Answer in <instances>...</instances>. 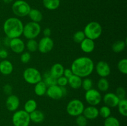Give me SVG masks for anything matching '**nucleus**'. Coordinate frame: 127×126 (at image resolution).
Here are the masks:
<instances>
[{
	"label": "nucleus",
	"instance_id": "nucleus-1",
	"mask_svg": "<svg viewBox=\"0 0 127 126\" xmlns=\"http://www.w3.org/2000/svg\"><path fill=\"white\" fill-rule=\"evenodd\" d=\"M94 66V61L91 58L88 56H81L73 61L70 69L74 75L81 78H86L93 74Z\"/></svg>",
	"mask_w": 127,
	"mask_h": 126
},
{
	"label": "nucleus",
	"instance_id": "nucleus-2",
	"mask_svg": "<svg viewBox=\"0 0 127 126\" xmlns=\"http://www.w3.org/2000/svg\"><path fill=\"white\" fill-rule=\"evenodd\" d=\"M3 32L10 39L20 38L23 33L24 24L18 17H9L3 23Z\"/></svg>",
	"mask_w": 127,
	"mask_h": 126
},
{
	"label": "nucleus",
	"instance_id": "nucleus-3",
	"mask_svg": "<svg viewBox=\"0 0 127 126\" xmlns=\"http://www.w3.org/2000/svg\"><path fill=\"white\" fill-rule=\"evenodd\" d=\"M102 27L97 22H90L85 26L84 28L86 38H89L93 40L98 39L102 34Z\"/></svg>",
	"mask_w": 127,
	"mask_h": 126
},
{
	"label": "nucleus",
	"instance_id": "nucleus-4",
	"mask_svg": "<svg viewBox=\"0 0 127 126\" xmlns=\"http://www.w3.org/2000/svg\"><path fill=\"white\" fill-rule=\"evenodd\" d=\"M40 33L41 26L39 23L31 21L24 25L22 35L27 40L35 39Z\"/></svg>",
	"mask_w": 127,
	"mask_h": 126
},
{
	"label": "nucleus",
	"instance_id": "nucleus-5",
	"mask_svg": "<svg viewBox=\"0 0 127 126\" xmlns=\"http://www.w3.org/2000/svg\"><path fill=\"white\" fill-rule=\"evenodd\" d=\"M24 80L27 84L31 85H35L37 83L42 80V75L40 72L35 67L27 68L23 72Z\"/></svg>",
	"mask_w": 127,
	"mask_h": 126
},
{
	"label": "nucleus",
	"instance_id": "nucleus-6",
	"mask_svg": "<svg viewBox=\"0 0 127 126\" xmlns=\"http://www.w3.org/2000/svg\"><path fill=\"white\" fill-rule=\"evenodd\" d=\"M31 9L29 4L24 0H17L12 5V12L18 17L27 16Z\"/></svg>",
	"mask_w": 127,
	"mask_h": 126
},
{
	"label": "nucleus",
	"instance_id": "nucleus-7",
	"mask_svg": "<svg viewBox=\"0 0 127 126\" xmlns=\"http://www.w3.org/2000/svg\"><path fill=\"white\" fill-rule=\"evenodd\" d=\"M85 107L83 101L78 99H73L68 103L66 106V112L69 116L77 117L83 114Z\"/></svg>",
	"mask_w": 127,
	"mask_h": 126
},
{
	"label": "nucleus",
	"instance_id": "nucleus-8",
	"mask_svg": "<svg viewBox=\"0 0 127 126\" xmlns=\"http://www.w3.org/2000/svg\"><path fill=\"white\" fill-rule=\"evenodd\" d=\"M12 122L14 126H29L31 122L29 114L24 110H17L12 115Z\"/></svg>",
	"mask_w": 127,
	"mask_h": 126
},
{
	"label": "nucleus",
	"instance_id": "nucleus-9",
	"mask_svg": "<svg viewBox=\"0 0 127 126\" xmlns=\"http://www.w3.org/2000/svg\"><path fill=\"white\" fill-rule=\"evenodd\" d=\"M67 94V90L65 86H60L57 85L48 86L46 95L54 100H58L66 96Z\"/></svg>",
	"mask_w": 127,
	"mask_h": 126
},
{
	"label": "nucleus",
	"instance_id": "nucleus-10",
	"mask_svg": "<svg viewBox=\"0 0 127 126\" xmlns=\"http://www.w3.org/2000/svg\"><path fill=\"white\" fill-rule=\"evenodd\" d=\"M86 101L91 106H96L99 105L102 100V96L99 90L94 88L86 91L84 95Z\"/></svg>",
	"mask_w": 127,
	"mask_h": 126
},
{
	"label": "nucleus",
	"instance_id": "nucleus-11",
	"mask_svg": "<svg viewBox=\"0 0 127 126\" xmlns=\"http://www.w3.org/2000/svg\"><path fill=\"white\" fill-rule=\"evenodd\" d=\"M54 42L50 37H43L38 42V50L42 54H47L53 49Z\"/></svg>",
	"mask_w": 127,
	"mask_h": 126
},
{
	"label": "nucleus",
	"instance_id": "nucleus-12",
	"mask_svg": "<svg viewBox=\"0 0 127 126\" xmlns=\"http://www.w3.org/2000/svg\"><path fill=\"white\" fill-rule=\"evenodd\" d=\"M96 73L100 77L106 78L111 73V68L110 65L104 61H100L94 66Z\"/></svg>",
	"mask_w": 127,
	"mask_h": 126
},
{
	"label": "nucleus",
	"instance_id": "nucleus-13",
	"mask_svg": "<svg viewBox=\"0 0 127 126\" xmlns=\"http://www.w3.org/2000/svg\"><path fill=\"white\" fill-rule=\"evenodd\" d=\"M11 51L16 54H21L26 48V44L21 38H16L11 39L9 46Z\"/></svg>",
	"mask_w": 127,
	"mask_h": 126
},
{
	"label": "nucleus",
	"instance_id": "nucleus-14",
	"mask_svg": "<svg viewBox=\"0 0 127 126\" xmlns=\"http://www.w3.org/2000/svg\"><path fill=\"white\" fill-rule=\"evenodd\" d=\"M20 106V100L17 95H11L7 96L6 100V107L8 111L15 112L18 109Z\"/></svg>",
	"mask_w": 127,
	"mask_h": 126
},
{
	"label": "nucleus",
	"instance_id": "nucleus-15",
	"mask_svg": "<svg viewBox=\"0 0 127 126\" xmlns=\"http://www.w3.org/2000/svg\"><path fill=\"white\" fill-rule=\"evenodd\" d=\"M103 101L106 106L109 107H116L120 101V99L114 93H107L102 98Z\"/></svg>",
	"mask_w": 127,
	"mask_h": 126
},
{
	"label": "nucleus",
	"instance_id": "nucleus-16",
	"mask_svg": "<svg viewBox=\"0 0 127 126\" xmlns=\"http://www.w3.org/2000/svg\"><path fill=\"white\" fill-rule=\"evenodd\" d=\"M83 115L88 120H94L99 117V109L96 106L89 105L84 107Z\"/></svg>",
	"mask_w": 127,
	"mask_h": 126
},
{
	"label": "nucleus",
	"instance_id": "nucleus-17",
	"mask_svg": "<svg viewBox=\"0 0 127 126\" xmlns=\"http://www.w3.org/2000/svg\"><path fill=\"white\" fill-rule=\"evenodd\" d=\"M14 70L12 63L7 59H3L0 62V73L4 75H9L12 74Z\"/></svg>",
	"mask_w": 127,
	"mask_h": 126
},
{
	"label": "nucleus",
	"instance_id": "nucleus-18",
	"mask_svg": "<svg viewBox=\"0 0 127 126\" xmlns=\"http://www.w3.org/2000/svg\"><path fill=\"white\" fill-rule=\"evenodd\" d=\"M95 46L94 41L88 38H86L80 43L81 49L85 53H91L94 51Z\"/></svg>",
	"mask_w": 127,
	"mask_h": 126
},
{
	"label": "nucleus",
	"instance_id": "nucleus-19",
	"mask_svg": "<svg viewBox=\"0 0 127 126\" xmlns=\"http://www.w3.org/2000/svg\"><path fill=\"white\" fill-rule=\"evenodd\" d=\"M64 67L60 63H55L50 68L49 72L55 79H58L63 75Z\"/></svg>",
	"mask_w": 127,
	"mask_h": 126
},
{
	"label": "nucleus",
	"instance_id": "nucleus-20",
	"mask_svg": "<svg viewBox=\"0 0 127 126\" xmlns=\"http://www.w3.org/2000/svg\"><path fill=\"white\" fill-rule=\"evenodd\" d=\"M31 121L33 123L40 124L43 122L45 119V114L40 110H35L29 114Z\"/></svg>",
	"mask_w": 127,
	"mask_h": 126
},
{
	"label": "nucleus",
	"instance_id": "nucleus-21",
	"mask_svg": "<svg viewBox=\"0 0 127 126\" xmlns=\"http://www.w3.org/2000/svg\"><path fill=\"white\" fill-rule=\"evenodd\" d=\"M82 80H83L82 78L73 74L69 79H68V84L73 89L77 90L81 87Z\"/></svg>",
	"mask_w": 127,
	"mask_h": 126
},
{
	"label": "nucleus",
	"instance_id": "nucleus-22",
	"mask_svg": "<svg viewBox=\"0 0 127 126\" xmlns=\"http://www.w3.org/2000/svg\"><path fill=\"white\" fill-rule=\"evenodd\" d=\"M48 86L45 85L42 80L37 83L34 86V93L37 96H42L46 95Z\"/></svg>",
	"mask_w": 127,
	"mask_h": 126
},
{
	"label": "nucleus",
	"instance_id": "nucleus-23",
	"mask_svg": "<svg viewBox=\"0 0 127 126\" xmlns=\"http://www.w3.org/2000/svg\"><path fill=\"white\" fill-rule=\"evenodd\" d=\"M28 16L31 21L36 23H39L43 19V14L41 11L37 9H31Z\"/></svg>",
	"mask_w": 127,
	"mask_h": 126
},
{
	"label": "nucleus",
	"instance_id": "nucleus-24",
	"mask_svg": "<svg viewBox=\"0 0 127 126\" xmlns=\"http://www.w3.org/2000/svg\"><path fill=\"white\" fill-rule=\"evenodd\" d=\"M42 2L43 6L50 11L57 9L60 5V0H43Z\"/></svg>",
	"mask_w": 127,
	"mask_h": 126
},
{
	"label": "nucleus",
	"instance_id": "nucleus-25",
	"mask_svg": "<svg viewBox=\"0 0 127 126\" xmlns=\"http://www.w3.org/2000/svg\"><path fill=\"white\" fill-rule=\"evenodd\" d=\"M127 42L124 40H119L115 42L112 46V49L115 53H119L124 51L126 48Z\"/></svg>",
	"mask_w": 127,
	"mask_h": 126
},
{
	"label": "nucleus",
	"instance_id": "nucleus-26",
	"mask_svg": "<svg viewBox=\"0 0 127 126\" xmlns=\"http://www.w3.org/2000/svg\"><path fill=\"white\" fill-rule=\"evenodd\" d=\"M97 86L99 91L105 92L109 90L110 84L109 80L106 78L100 77L97 83Z\"/></svg>",
	"mask_w": 127,
	"mask_h": 126
},
{
	"label": "nucleus",
	"instance_id": "nucleus-27",
	"mask_svg": "<svg viewBox=\"0 0 127 126\" xmlns=\"http://www.w3.org/2000/svg\"><path fill=\"white\" fill-rule=\"evenodd\" d=\"M24 111H26L27 113L30 114L37 109V101L33 99L28 100L24 104Z\"/></svg>",
	"mask_w": 127,
	"mask_h": 126
},
{
	"label": "nucleus",
	"instance_id": "nucleus-28",
	"mask_svg": "<svg viewBox=\"0 0 127 126\" xmlns=\"http://www.w3.org/2000/svg\"><path fill=\"white\" fill-rule=\"evenodd\" d=\"M42 78H43L42 81L45 84V85L47 86L57 85V79H55L52 75H51L49 72H47L45 73Z\"/></svg>",
	"mask_w": 127,
	"mask_h": 126
},
{
	"label": "nucleus",
	"instance_id": "nucleus-29",
	"mask_svg": "<svg viewBox=\"0 0 127 126\" xmlns=\"http://www.w3.org/2000/svg\"><path fill=\"white\" fill-rule=\"evenodd\" d=\"M118 110L120 114L124 117L127 116V100L125 99L120 100L117 106Z\"/></svg>",
	"mask_w": 127,
	"mask_h": 126
},
{
	"label": "nucleus",
	"instance_id": "nucleus-30",
	"mask_svg": "<svg viewBox=\"0 0 127 126\" xmlns=\"http://www.w3.org/2000/svg\"><path fill=\"white\" fill-rule=\"evenodd\" d=\"M26 48L29 53H33L38 50V42L35 39L28 40L26 43Z\"/></svg>",
	"mask_w": 127,
	"mask_h": 126
},
{
	"label": "nucleus",
	"instance_id": "nucleus-31",
	"mask_svg": "<svg viewBox=\"0 0 127 126\" xmlns=\"http://www.w3.org/2000/svg\"><path fill=\"white\" fill-rule=\"evenodd\" d=\"M104 126H120V123L117 118L114 116H110L105 119Z\"/></svg>",
	"mask_w": 127,
	"mask_h": 126
},
{
	"label": "nucleus",
	"instance_id": "nucleus-32",
	"mask_svg": "<svg viewBox=\"0 0 127 126\" xmlns=\"http://www.w3.org/2000/svg\"><path fill=\"white\" fill-rule=\"evenodd\" d=\"M99 114L102 118H107L111 115V109L106 105L101 106L99 109Z\"/></svg>",
	"mask_w": 127,
	"mask_h": 126
},
{
	"label": "nucleus",
	"instance_id": "nucleus-33",
	"mask_svg": "<svg viewBox=\"0 0 127 126\" xmlns=\"http://www.w3.org/2000/svg\"><path fill=\"white\" fill-rule=\"evenodd\" d=\"M117 68L119 72L122 74H127V59L126 58L120 59L117 64Z\"/></svg>",
	"mask_w": 127,
	"mask_h": 126
},
{
	"label": "nucleus",
	"instance_id": "nucleus-34",
	"mask_svg": "<svg viewBox=\"0 0 127 126\" xmlns=\"http://www.w3.org/2000/svg\"><path fill=\"white\" fill-rule=\"evenodd\" d=\"M86 38L85 34L84 32L81 30L77 31L76 32L74 33L73 37V39L74 42L76 43H79L80 44L83 40Z\"/></svg>",
	"mask_w": 127,
	"mask_h": 126
},
{
	"label": "nucleus",
	"instance_id": "nucleus-35",
	"mask_svg": "<svg viewBox=\"0 0 127 126\" xmlns=\"http://www.w3.org/2000/svg\"><path fill=\"white\" fill-rule=\"evenodd\" d=\"M93 82L91 79L88 77H86L82 80V84L81 87L83 88V90L85 91H88V90H90V89L93 88Z\"/></svg>",
	"mask_w": 127,
	"mask_h": 126
},
{
	"label": "nucleus",
	"instance_id": "nucleus-36",
	"mask_svg": "<svg viewBox=\"0 0 127 126\" xmlns=\"http://www.w3.org/2000/svg\"><path fill=\"white\" fill-rule=\"evenodd\" d=\"M76 124L78 126H87L88 120L83 114L76 117Z\"/></svg>",
	"mask_w": 127,
	"mask_h": 126
},
{
	"label": "nucleus",
	"instance_id": "nucleus-37",
	"mask_svg": "<svg viewBox=\"0 0 127 126\" xmlns=\"http://www.w3.org/2000/svg\"><path fill=\"white\" fill-rule=\"evenodd\" d=\"M21 63L23 64H27L31 61V54L29 51L23 52L21 53V57H20Z\"/></svg>",
	"mask_w": 127,
	"mask_h": 126
},
{
	"label": "nucleus",
	"instance_id": "nucleus-38",
	"mask_svg": "<svg viewBox=\"0 0 127 126\" xmlns=\"http://www.w3.org/2000/svg\"><path fill=\"white\" fill-rule=\"evenodd\" d=\"M115 95L119 97L120 100L125 99V98H126V90L122 86H119L116 89Z\"/></svg>",
	"mask_w": 127,
	"mask_h": 126
},
{
	"label": "nucleus",
	"instance_id": "nucleus-39",
	"mask_svg": "<svg viewBox=\"0 0 127 126\" xmlns=\"http://www.w3.org/2000/svg\"><path fill=\"white\" fill-rule=\"evenodd\" d=\"M57 85L62 87L66 86L68 85V79L63 75L57 79Z\"/></svg>",
	"mask_w": 127,
	"mask_h": 126
},
{
	"label": "nucleus",
	"instance_id": "nucleus-40",
	"mask_svg": "<svg viewBox=\"0 0 127 126\" xmlns=\"http://www.w3.org/2000/svg\"><path fill=\"white\" fill-rule=\"evenodd\" d=\"M2 90H3V92L6 95L9 96V95L12 94V91H13V88H12V86L11 85H9V84H6L2 87Z\"/></svg>",
	"mask_w": 127,
	"mask_h": 126
},
{
	"label": "nucleus",
	"instance_id": "nucleus-41",
	"mask_svg": "<svg viewBox=\"0 0 127 126\" xmlns=\"http://www.w3.org/2000/svg\"><path fill=\"white\" fill-rule=\"evenodd\" d=\"M73 75V73L71 69H64L63 72V76L65 77L67 79H69L71 76Z\"/></svg>",
	"mask_w": 127,
	"mask_h": 126
},
{
	"label": "nucleus",
	"instance_id": "nucleus-42",
	"mask_svg": "<svg viewBox=\"0 0 127 126\" xmlns=\"http://www.w3.org/2000/svg\"><path fill=\"white\" fill-rule=\"evenodd\" d=\"M8 57V53L6 49H0V59H6Z\"/></svg>",
	"mask_w": 127,
	"mask_h": 126
},
{
	"label": "nucleus",
	"instance_id": "nucleus-43",
	"mask_svg": "<svg viewBox=\"0 0 127 126\" xmlns=\"http://www.w3.org/2000/svg\"><path fill=\"white\" fill-rule=\"evenodd\" d=\"M43 33L44 37H50L51 33H52V30L50 28H45L43 31Z\"/></svg>",
	"mask_w": 127,
	"mask_h": 126
},
{
	"label": "nucleus",
	"instance_id": "nucleus-44",
	"mask_svg": "<svg viewBox=\"0 0 127 126\" xmlns=\"http://www.w3.org/2000/svg\"><path fill=\"white\" fill-rule=\"evenodd\" d=\"M10 41H11V39H10V38H9L8 37H6V38L4 39L3 43L6 46H9Z\"/></svg>",
	"mask_w": 127,
	"mask_h": 126
},
{
	"label": "nucleus",
	"instance_id": "nucleus-45",
	"mask_svg": "<svg viewBox=\"0 0 127 126\" xmlns=\"http://www.w3.org/2000/svg\"><path fill=\"white\" fill-rule=\"evenodd\" d=\"M2 1H3V2H4V3L9 4V3H11V2H12V1H13V0H2Z\"/></svg>",
	"mask_w": 127,
	"mask_h": 126
}]
</instances>
